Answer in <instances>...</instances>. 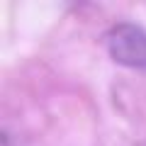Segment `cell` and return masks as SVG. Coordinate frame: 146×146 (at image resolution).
<instances>
[{"label":"cell","mask_w":146,"mask_h":146,"mask_svg":"<svg viewBox=\"0 0 146 146\" xmlns=\"http://www.w3.org/2000/svg\"><path fill=\"white\" fill-rule=\"evenodd\" d=\"M110 58L127 68H146V32L131 22H119L105 34Z\"/></svg>","instance_id":"obj_1"},{"label":"cell","mask_w":146,"mask_h":146,"mask_svg":"<svg viewBox=\"0 0 146 146\" xmlns=\"http://www.w3.org/2000/svg\"><path fill=\"white\" fill-rule=\"evenodd\" d=\"M3 146H10V134H3Z\"/></svg>","instance_id":"obj_2"},{"label":"cell","mask_w":146,"mask_h":146,"mask_svg":"<svg viewBox=\"0 0 146 146\" xmlns=\"http://www.w3.org/2000/svg\"><path fill=\"white\" fill-rule=\"evenodd\" d=\"M139 146H146V141H144V144H139Z\"/></svg>","instance_id":"obj_3"}]
</instances>
